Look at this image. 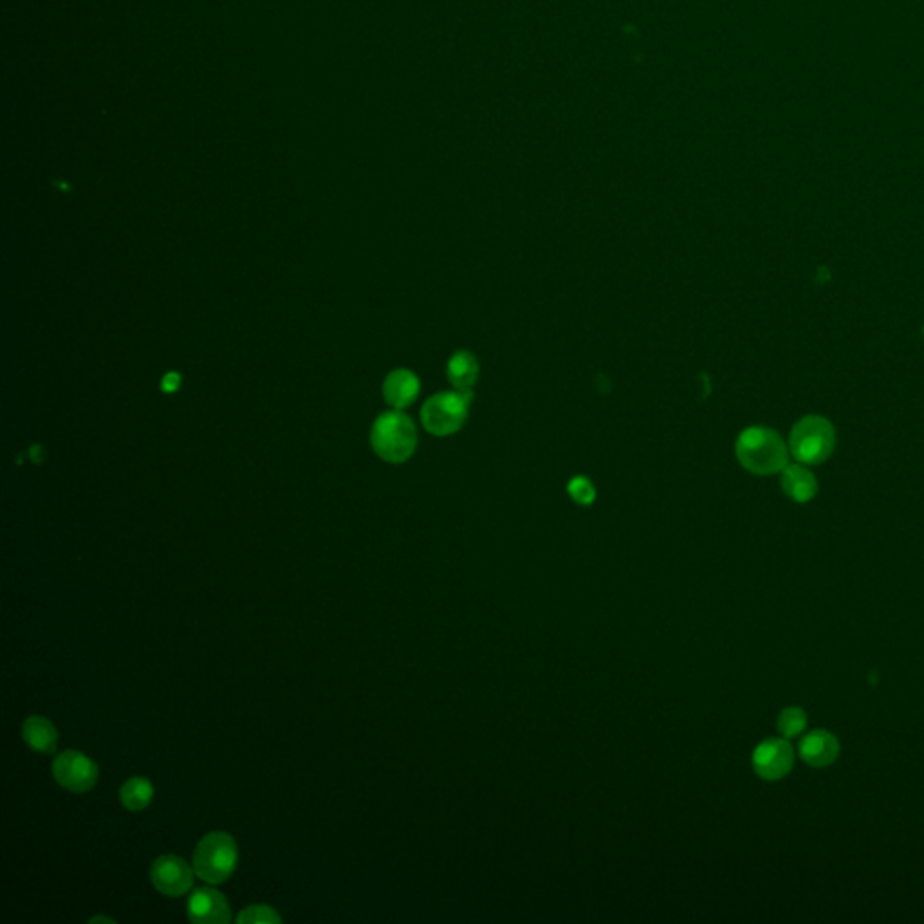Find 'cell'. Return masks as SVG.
Returning <instances> with one entry per match:
<instances>
[{
  "instance_id": "obj_2",
  "label": "cell",
  "mask_w": 924,
  "mask_h": 924,
  "mask_svg": "<svg viewBox=\"0 0 924 924\" xmlns=\"http://www.w3.org/2000/svg\"><path fill=\"white\" fill-rule=\"evenodd\" d=\"M370 443L376 455L383 461L392 464L405 462L416 452V425L401 410L385 412L374 421Z\"/></svg>"
},
{
  "instance_id": "obj_11",
  "label": "cell",
  "mask_w": 924,
  "mask_h": 924,
  "mask_svg": "<svg viewBox=\"0 0 924 924\" xmlns=\"http://www.w3.org/2000/svg\"><path fill=\"white\" fill-rule=\"evenodd\" d=\"M419 379L414 372L407 369H396L390 372L383 383V396L390 407L396 410L410 407L419 396Z\"/></svg>"
},
{
  "instance_id": "obj_19",
  "label": "cell",
  "mask_w": 924,
  "mask_h": 924,
  "mask_svg": "<svg viewBox=\"0 0 924 924\" xmlns=\"http://www.w3.org/2000/svg\"><path fill=\"white\" fill-rule=\"evenodd\" d=\"M161 387H163L165 392H174V390H177V387H179V376L174 374V372L168 374L167 378L163 379V385H161Z\"/></svg>"
},
{
  "instance_id": "obj_1",
  "label": "cell",
  "mask_w": 924,
  "mask_h": 924,
  "mask_svg": "<svg viewBox=\"0 0 924 924\" xmlns=\"http://www.w3.org/2000/svg\"><path fill=\"white\" fill-rule=\"evenodd\" d=\"M737 459L755 475H773L787 466V446L784 439L766 426H751L737 439Z\"/></svg>"
},
{
  "instance_id": "obj_18",
  "label": "cell",
  "mask_w": 924,
  "mask_h": 924,
  "mask_svg": "<svg viewBox=\"0 0 924 924\" xmlns=\"http://www.w3.org/2000/svg\"><path fill=\"white\" fill-rule=\"evenodd\" d=\"M567 491L571 495V499L582 506H589L596 499V488L592 486V482L587 479V477H574L569 482L567 486Z\"/></svg>"
},
{
  "instance_id": "obj_13",
  "label": "cell",
  "mask_w": 924,
  "mask_h": 924,
  "mask_svg": "<svg viewBox=\"0 0 924 924\" xmlns=\"http://www.w3.org/2000/svg\"><path fill=\"white\" fill-rule=\"evenodd\" d=\"M22 737L38 753H47V755L55 753L56 744H58V731L53 726V722L46 719V717L33 715V717L26 719L24 726H22Z\"/></svg>"
},
{
  "instance_id": "obj_14",
  "label": "cell",
  "mask_w": 924,
  "mask_h": 924,
  "mask_svg": "<svg viewBox=\"0 0 924 924\" xmlns=\"http://www.w3.org/2000/svg\"><path fill=\"white\" fill-rule=\"evenodd\" d=\"M453 389L472 392L473 385L479 379V361L472 352L459 351L453 354L446 369Z\"/></svg>"
},
{
  "instance_id": "obj_20",
  "label": "cell",
  "mask_w": 924,
  "mask_h": 924,
  "mask_svg": "<svg viewBox=\"0 0 924 924\" xmlns=\"http://www.w3.org/2000/svg\"><path fill=\"white\" fill-rule=\"evenodd\" d=\"M98 921H109V923H114V919H109V917H103V915H98V917H94V919H91V923H98Z\"/></svg>"
},
{
  "instance_id": "obj_3",
  "label": "cell",
  "mask_w": 924,
  "mask_h": 924,
  "mask_svg": "<svg viewBox=\"0 0 924 924\" xmlns=\"http://www.w3.org/2000/svg\"><path fill=\"white\" fill-rule=\"evenodd\" d=\"M237 861L239 849L228 832H210L195 847V874L210 885H221L230 878Z\"/></svg>"
},
{
  "instance_id": "obj_8",
  "label": "cell",
  "mask_w": 924,
  "mask_h": 924,
  "mask_svg": "<svg viewBox=\"0 0 924 924\" xmlns=\"http://www.w3.org/2000/svg\"><path fill=\"white\" fill-rule=\"evenodd\" d=\"M150 879H152V885L158 888L161 894L168 897H179L186 894L194 885V872L183 858L167 854L152 863Z\"/></svg>"
},
{
  "instance_id": "obj_7",
  "label": "cell",
  "mask_w": 924,
  "mask_h": 924,
  "mask_svg": "<svg viewBox=\"0 0 924 924\" xmlns=\"http://www.w3.org/2000/svg\"><path fill=\"white\" fill-rule=\"evenodd\" d=\"M751 762L758 777L767 782H777L793 769L795 751L784 737L764 740L753 751Z\"/></svg>"
},
{
  "instance_id": "obj_16",
  "label": "cell",
  "mask_w": 924,
  "mask_h": 924,
  "mask_svg": "<svg viewBox=\"0 0 924 924\" xmlns=\"http://www.w3.org/2000/svg\"><path fill=\"white\" fill-rule=\"evenodd\" d=\"M805 726H807V715H805L804 710L798 708V706H789V708L782 710L780 715H778V733H780L784 739L789 740L800 737V735L804 733Z\"/></svg>"
},
{
  "instance_id": "obj_10",
  "label": "cell",
  "mask_w": 924,
  "mask_h": 924,
  "mask_svg": "<svg viewBox=\"0 0 924 924\" xmlns=\"http://www.w3.org/2000/svg\"><path fill=\"white\" fill-rule=\"evenodd\" d=\"M798 749L805 764L813 767L831 766L840 757V742L827 730L809 731Z\"/></svg>"
},
{
  "instance_id": "obj_17",
  "label": "cell",
  "mask_w": 924,
  "mask_h": 924,
  "mask_svg": "<svg viewBox=\"0 0 924 924\" xmlns=\"http://www.w3.org/2000/svg\"><path fill=\"white\" fill-rule=\"evenodd\" d=\"M237 923L239 924H259V923H269V924H280L282 923V917L277 914V910H273L271 906L266 905H251L248 908H244L239 917H237Z\"/></svg>"
},
{
  "instance_id": "obj_6",
  "label": "cell",
  "mask_w": 924,
  "mask_h": 924,
  "mask_svg": "<svg viewBox=\"0 0 924 924\" xmlns=\"http://www.w3.org/2000/svg\"><path fill=\"white\" fill-rule=\"evenodd\" d=\"M53 775L56 782L65 789L74 793H85L96 786L100 769L91 758L85 757L84 753L67 749L55 758Z\"/></svg>"
},
{
  "instance_id": "obj_12",
  "label": "cell",
  "mask_w": 924,
  "mask_h": 924,
  "mask_svg": "<svg viewBox=\"0 0 924 924\" xmlns=\"http://www.w3.org/2000/svg\"><path fill=\"white\" fill-rule=\"evenodd\" d=\"M782 490L795 502H809L818 491V482L807 468L793 464L782 470Z\"/></svg>"
},
{
  "instance_id": "obj_4",
  "label": "cell",
  "mask_w": 924,
  "mask_h": 924,
  "mask_svg": "<svg viewBox=\"0 0 924 924\" xmlns=\"http://www.w3.org/2000/svg\"><path fill=\"white\" fill-rule=\"evenodd\" d=\"M836 434L831 423L822 416H807L796 423L789 448L796 461L804 464H820L827 461L834 452Z\"/></svg>"
},
{
  "instance_id": "obj_9",
  "label": "cell",
  "mask_w": 924,
  "mask_h": 924,
  "mask_svg": "<svg viewBox=\"0 0 924 924\" xmlns=\"http://www.w3.org/2000/svg\"><path fill=\"white\" fill-rule=\"evenodd\" d=\"M188 917L197 924H226L231 919L228 899L219 890L199 888L188 901Z\"/></svg>"
},
{
  "instance_id": "obj_5",
  "label": "cell",
  "mask_w": 924,
  "mask_h": 924,
  "mask_svg": "<svg viewBox=\"0 0 924 924\" xmlns=\"http://www.w3.org/2000/svg\"><path fill=\"white\" fill-rule=\"evenodd\" d=\"M472 392L452 390V392H439L432 398L426 399L421 410V421L430 434L437 437H446L461 430L468 407L472 403Z\"/></svg>"
},
{
  "instance_id": "obj_15",
  "label": "cell",
  "mask_w": 924,
  "mask_h": 924,
  "mask_svg": "<svg viewBox=\"0 0 924 924\" xmlns=\"http://www.w3.org/2000/svg\"><path fill=\"white\" fill-rule=\"evenodd\" d=\"M121 804L129 811H143L154 798V786L150 780L143 777H134L127 780L120 791Z\"/></svg>"
}]
</instances>
